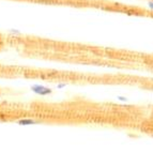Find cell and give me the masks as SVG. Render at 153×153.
I'll list each match as a JSON object with an SVG mask.
<instances>
[{
  "mask_svg": "<svg viewBox=\"0 0 153 153\" xmlns=\"http://www.w3.org/2000/svg\"><path fill=\"white\" fill-rule=\"evenodd\" d=\"M31 90H32L34 93L40 94V95H47V94H51V89L43 87V86H40V85H36V86H33V87L31 88Z\"/></svg>",
  "mask_w": 153,
  "mask_h": 153,
  "instance_id": "obj_1",
  "label": "cell"
},
{
  "mask_svg": "<svg viewBox=\"0 0 153 153\" xmlns=\"http://www.w3.org/2000/svg\"><path fill=\"white\" fill-rule=\"evenodd\" d=\"M38 122H36V121L33 120H21L18 121V124L21 125H29V124H36Z\"/></svg>",
  "mask_w": 153,
  "mask_h": 153,
  "instance_id": "obj_2",
  "label": "cell"
},
{
  "mask_svg": "<svg viewBox=\"0 0 153 153\" xmlns=\"http://www.w3.org/2000/svg\"><path fill=\"white\" fill-rule=\"evenodd\" d=\"M118 100H119V101H122V102H126V101H128V99L124 97H118Z\"/></svg>",
  "mask_w": 153,
  "mask_h": 153,
  "instance_id": "obj_3",
  "label": "cell"
},
{
  "mask_svg": "<svg viewBox=\"0 0 153 153\" xmlns=\"http://www.w3.org/2000/svg\"><path fill=\"white\" fill-rule=\"evenodd\" d=\"M149 8H150L151 9V10H152L153 11V1H150V2H149Z\"/></svg>",
  "mask_w": 153,
  "mask_h": 153,
  "instance_id": "obj_4",
  "label": "cell"
},
{
  "mask_svg": "<svg viewBox=\"0 0 153 153\" xmlns=\"http://www.w3.org/2000/svg\"><path fill=\"white\" fill-rule=\"evenodd\" d=\"M59 88H62V87H65V85H59L58 86Z\"/></svg>",
  "mask_w": 153,
  "mask_h": 153,
  "instance_id": "obj_5",
  "label": "cell"
}]
</instances>
